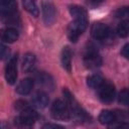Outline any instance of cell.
<instances>
[{"label":"cell","instance_id":"18","mask_svg":"<svg viewBox=\"0 0 129 129\" xmlns=\"http://www.w3.org/2000/svg\"><path fill=\"white\" fill-rule=\"evenodd\" d=\"M70 13L72 16H74L75 19H84V20H88L87 19V11L85 8L78 6V5H73L70 7Z\"/></svg>","mask_w":129,"mask_h":129},{"label":"cell","instance_id":"14","mask_svg":"<svg viewBox=\"0 0 129 129\" xmlns=\"http://www.w3.org/2000/svg\"><path fill=\"white\" fill-rule=\"evenodd\" d=\"M72 50L69 46H64L60 53V61L64 70L71 72L72 70Z\"/></svg>","mask_w":129,"mask_h":129},{"label":"cell","instance_id":"12","mask_svg":"<svg viewBox=\"0 0 129 129\" xmlns=\"http://www.w3.org/2000/svg\"><path fill=\"white\" fill-rule=\"evenodd\" d=\"M33 84L34 83H33V80L32 79L26 78V79H24V80H22V81L19 82V84L16 87V92L19 95H22V96L28 95L31 92L32 88H33Z\"/></svg>","mask_w":129,"mask_h":129},{"label":"cell","instance_id":"16","mask_svg":"<svg viewBox=\"0 0 129 129\" xmlns=\"http://www.w3.org/2000/svg\"><path fill=\"white\" fill-rule=\"evenodd\" d=\"M99 122L103 125H110L115 122V114L110 110H103L99 115Z\"/></svg>","mask_w":129,"mask_h":129},{"label":"cell","instance_id":"24","mask_svg":"<svg viewBox=\"0 0 129 129\" xmlns=\"http://www.w3.org/2000/svg\"><path fill=\"white\" fill-rule=\"evenodd\" d=\"M127 15H128V9L126 7L121 8L116 12V17H124V16H127Z\"/></svg>","mask_w":129,"mask_h":129},{"label":"cell","instance_id":"23","mask_svg":"<svg viewBox=\"0 0 129 129\" xmlns=\"http://www.w3.org/2000/svg\"><path fill=\"white\" fill-rule=\"evenodd\" d=\"M41 129H66L63 126L58 125V124H54V123H47L45 125L42 126Z\"/></svg>","mask_w":129,"mask_h":129},{"label":"cell","instance_id":"21","mask_svg":"<svg viewBox=\"0 0 129 129\" xmlns=\"http://www.w3.org/2000/svg\"><path fill=\"white\" fill-rule=\"evenodd\" d=\"M118 101L121 105H124V106L128 105V90L127 89H124L123 91L120 92L119 97H118Z\"/></svg>","mask_w":129,"mask_h":129},{"label":"cell","instance_id":"25","mask_svg":"<svg viewBox=\"0 0 129 129\" xmlns=\"http://www.w3.org/2000/svg\"><path fill=\"white\" fill-rule=\"evenodd\" d=\"M121 54H122L125 58H128V57H129V44H128V43H126V44L123 46V48H122V50H121Z\"/></svg>","mask_w":129,"mask_h":129},{"label":"cell","instance_id":"17","mask_svg":"<svg viewBox=\"0 0 129 129\" xmlns=\"http://www.w3.org/2000/svg\"><path fill=\"white\" fill-rule=\"evenodd\" d=\"M104 82H105V80L100 75H97V74L91 75L87 78V85L92 89H97L98 90L104 84Z\"/></svg>","mask_w":129,"mask_h":129},{"label":"cell","instance_id":"11","mask_svg":"<svg viewBox=\"0 0 129 129\" xmlns=\"http://www.w3.org/2000/svg\"><path fill=\"white\" fill-rule=\"evenodd\" d=\"M0 37L4 42L13 43L18 38V31L14 27H7L0 31Z\"/></svg>","mask_w":129,"mask_h":129},{"label":"cell","instance_id":"5","mask_svg":"<svg viewBox=\"0 0 129 129\" xmlns=\"http://www.w3.org/2000/svg\"><path fill=\"white\" fill-rule=\"evenodd\" d=\"M95 47H91L84 55V63L89 69H96L102 64V57L98 53Z\"/></svg>","mask_w":129,"mask_h":129},{"label":"cell","instance_id":"4","mask_svg":"<svg viewBox=\"0 0 129 129\" xmlns=\"http://www.w3.org/2000/svg\"><path fill=\"white\" fill-rule=\"evenodd\" d=\"M17 4L12 0H0V16L3 17L4 21L14 17L16 12Z\"/></svg>","mask_w":129,"mask_h":129},{"label":"cell","instance_id":"9","mask_svg":"<svg viewBox=\"0 0 129 129\" xmlns=\"http://www.w3.org/2000/svg\"><path fill=\"white\" fill-rule=\"evenodd\" d=\"M49 103V98L47 96V94L43 91H38L36 92L32 99H31V104L34 108H37V109H44L47 107Z\"/></svg>","mask_w":129,"mask_h":129},{"label":"cell","instance_id":"20","mask_svg":"<svg viewBox=\"0 0 129 129\" xmlns=\"http://www.w3.org/2000/svg\"><path fill=\"white\" fill-rule=\"evenodd\" d=\"M129 32V22L128 20H123L119 23L117 27V33L121 37H126Z\"/></svg>","mask_w":129,"mask_h":129},{"label":"cell","instance_id":"15","mask_svg":"<svg viewBox=\"0 0 129 129\" xmlns=\"http://www.w3.org/2000/svg\"><path fill=\"white\" fill-rule=\"evenodd\" d=\"M35 61H36V58L33 53H31V52L25 53L23 56V59H22V70L26 73L32 71L34 69Z\"/></svg>","mask_w":129,"mask_h":129},{"label":"cell","instance_id":"7","mask_svg":"<svg viewBox=\"0 0 129 129\" xmlns=\"http://www.w3.org/2000/svg\"><path fill=\"white\" fill-rule=\"evenodd\" d=\"M42 17L46 25H51L56 18V10L51 2H42Z\"/></svg>","mask_w":129,"mask_h":129},{"label":"cell","instance_id":"26","mask_svg":"<svg viewBox=\"0 0 129 129\" xmlns=\"http://www.w3.org/2000/svg\"><path fill=\"white\" fill-rule=\"evenodd\" d=\"M121 129H128V126H125V127H123V128H121Z\"/></svg>","mask_w":129,"mask_h":129},{"label":"cell","instance_id":"13","mask_svg":"<svg viewBox=\"0 0 129 129\" xmlns=\"http://www.w3.org/2000/svg\"><path fill=\"white\" fill-rule=\"evenodd\" d=\"M36 81L40 86H42L45 89L52 90L54 88V82L52 77L46 73H39L36 76Z\"/></svg>","mask_w":129,"mask_h":129},{"label":"cell","instance_id":"2","mask_svg":"<svg viewBox=\"0 0 129 129\" xmlns=\"http://www.w3.org/2000/svg\"><path fill=\"white\" fill-rule=\"evenodd\" d=\"M88 26V20L84 19H74L73 22L70 23L67 29L68 37L71 39V41L76 42L80 35L86 30Z\"/></svg>","mask_w":129,"mask_h":129},{"label":"cell","instance_id":"6","mask_svg":"<svg viewBox=\"0 0 129 129\" xmlns=\"http://www.w3.org/2000/svg\"><path fill=\"white\" fill-rule=\"evenodd\" d=\"M99 98L104 103H111L115 98V87L113 84L104 82V84L98 89Z\"/></svg>","mask_w":129,"mask_h":129},{"label":"cell","instance_id":"3","mask_svg":"<svg viewBox=\"0 0 129 129\" xmlns=\"http://www.w3.org/2000/svg\"><path fill=\"white\" fill-rule=\"evenodd\" d=\"M51 116L57 120H68L70 119V109L66 101L56 100L53 102L50 108Z\"/></svg>","mask_w":129,"mask_h":129},{"label":"cell","instance_id":"10","mask_svg":"<svg viewBox=\"0 0 129 129\" xmlns=\"http://www.w3.org/2000/svg\"><path fill=\"white\" fill-rule=\"evenodd\" d=\"M34 122V119L23 115H19L14 119V125L17 129H33Z\"/></svg>","mask_w":129,"mask_h":129},{"label":"cell","instance_id":"19","mask_svg":"<svg viewBox=\"0 0 129 129\" xmlns=\"http://www.w3.org/2000/svg\"><path fill=\"white\" fill-rule=\"evenodd\" d=\"M22 4H23L24 9H25L27 12H29L32 16H34V17H37V16H38L39 11H38V8H37L35 2L30 1V0H25V1H23Z\"/></svg>","mask_w":129,"mask_h":129},{"label":"cell","instance_id":"22","mask_svg":"<svg viewBox=\"0 0 129 129\" xmlns=\"http://www.w3.org/2000/svg\"><path fill=\"white\" fill-rule=\"evenodd\" d=\"M9 48L3 44H0V59H6L9 56Z\"/></svg>","mask_w":129,"mask_h":129},{"label":"cell","instance_id":"8","mask_svg":"<svg viewBox=\"0 0 129 129\" xmlns=\"http://www.w3.org/2000/svg\"><path fill=\"white\" fill-rule=\"evenodd\" d=\"M5 79L8 84H15L17 79V55H14L8 61L5 68Z\"/></svg>","mask_w":129,"mask_h":129},{"label":"cell","instance_id":"1","mask_svg":"<svg viewBox=\"0 0 129 129\" xmlns=\"http://www.w3.org/2000/svg\"><path fill=\"white\" fill-rule=\"evenodd\" d=\"M91 33L95 39L102 41V42H108L114 39V34H113L112 29L104 23L93 24L91 28Z\"/></svg>","mask_w":129,"mask_h":129}]
</instances>
